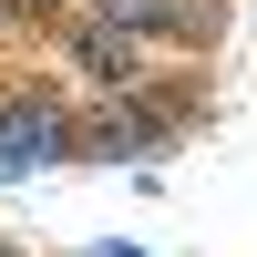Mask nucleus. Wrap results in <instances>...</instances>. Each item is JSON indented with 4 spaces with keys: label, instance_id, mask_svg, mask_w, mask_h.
<instances>
[{
    "label": "nucleus",
    "instance_id": "obj_1",
    "mask_svg": "<svg viewBox=\"0 0 257 257\" xmlns=\"http://www.w3.org/2000/svg\"><path fill=\"white\" fill-rule=\"evenodd\" d=\"M82 155V113L41 82H0V175H41V165Z\"/></svg>",
    "mask_w": 257,
    "mask_h": 257
},
{
    "label": "nucleus",
    "instance_id": "obj_2",
    "mask_svg": "<svg viewBox=\"0 0 257 257\" xmlns=\"http://www.w3.org/2000/svg\"><path fill=\"white\" fill-rule=\"evenodd\" d=\"M93 21H113V31H134L144 52H206V41L226 31V0H82Z\"/></svg>",
    "mask_w": 257,
    "mask_h": 257
},
{
    "label": "nucleus",
    "instance_id": "obj_3",
    "mask_svg": "<svg viewBox=\"0 0 257 257\" xmlns=\"http://www.w3.org/2000/svg\"><path fill=\"white\" fill-rule=\"evenodd\" d=\"M0 11H11V21H31V31H41V21H62L72 0H0Z\"/></svg>",
    "mask_w": 257,
    "mask_h": 257
},
{
    "label": "nucleus",
    "instance_id": "obj_4",
    "mask_svg": "<svg viewBox=\"0 0 257 257\" xmlns=\"http://www.w3.org/2000/svg\"><path fill=\"white\" fill-rule=\"evenodd\" d=\"M0 257H21V247H0Z\"/></svg>",
    "mask_w": 257,
    "mask_h": 257
}]
</instances>
